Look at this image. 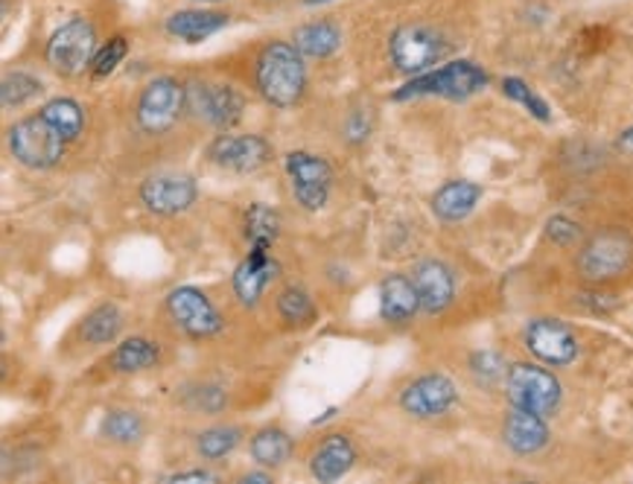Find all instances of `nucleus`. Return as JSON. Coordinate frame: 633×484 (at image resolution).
Wrapping results in <instances>:
<instances>
[{
	"mask_svg": "<svg viewBox=\"0 0 633 484\" xmlns=\"http://www.w3.org/2000/svg\"><path fill=\"white\" fill-rule=\"evenodd\" d=\"M389 51H392V62L397 65V70L421 76L441 62L447 44H444L441 35L429 30V26L406 24L392 35Z\"/></svg>",
	"mask_w": 633,
	"mask_h": 484,
	"instance_id": "1a4fd4ad",
	"label": "nucleus"
},
{
	"mask_svg": "<svg viewBox=\"0 0 633 484\" xmlns=\"http://www.w3.org/2000/svg\"><path fill=\"white\" fill-rule=\"evenodd\" d=\"M85 111L76 100L58 97L33 118L9 125V152L30 169H51L65 158V150L83 134Z\"/></svg>",
	"mask_w": 633,
	"mask_h": 484,
	"instance_id": "f257e3e1",
	"label": "nucleus"
},
{
	"mask_svg": "<svg viewBox=\"0 0 633 484\" xmlns=\"http://www.w3.org/2000/svg\"><path fill=\"white\" fill-rule=\"evenodd\" d=\"M42 94V82L30 74H9L3 79V88H0V100H3V109H18V106H24L33 97Z\"/></svg>",
	"mask_w": 633,
	"mask_h": 484,
	"instance_id": "7c9ffc66",
	"label": "nucleus"
},
{
	"mask_svg": "<svg viewBox=\"0 0 633 484\" xmlns=\"http://www.w3.org/2000/svg\"><path fill=\"white\" fill-rule=\"evenodd\" d=\"M242 482H272V476L269 473H245Z\"/></svg>",
	"mask_w": 633,
	"mask_h": 484,
	"instance_id": "e433bc0d",
	"label": "nucleus"
},
{
	"mask_svg": "<svg viewBox=\"0 0 633 484\" xmlns=\"http://www.w3.org/2000/svg\"><path fill=\"white\" fill-rule=\"evenodd\" d=\"M184 106H187V91L182 85L164 76L143 88L141 100H138V125L146 134L170 132L178 118H182Z\"/></svg>",
	"mask_w": 633,
	"mask_h": 484,
	"instance_id": "6e6552de",
	"label": "nucleus"
},
{
	"mask_svg": "<svg viewBox=\"0 0 633 484\" xmlns=\"http://www.w3.org/2000/svg\"><path fill=\"white\" fill-rule=\"evenodd\" d=\"M286 176L292 184V196L304 210H321L330 199L334 169L325 158L313 152H292L286 155Z\"/></svg>",
	"mask_w": 633,
	"mask_h": 484,
	"instance_id": "0eeeda50",
	"label": "nucleus"
},
{
	"mask_svg": "<svg viewBox=\"0 0 633 484\" xmlns=\"http://www.w3.org/2000/svg\"><path fill=\"white\" fill-rule=\"evenodd\" d=\"M421 309L415 280L406 275H389L380 286V316L385 324H408Z\"/></svg>",
	"mask_w": 633,
	"mask_h": 484,
	"instance_id": "6ab92c4d",
	"label": "nucleus"
},
{
	"mask_svg": "<svg viewBox=\"0 0 633 484\" xmlns=\"http://www.w3.org/2000/svg\"><path fill=\"white\" fill-rule=\"evenodd\" d=\"M102 438L111 443H134L143 438V420L134 411L117 409L102 418Z\"/></svg>",
	"mask_w": 633,
	"mask_h": 484,
	"instance_id": "c85d7f7f",
	"label": "nucleus"
},
{
	"mask_svg": "<svg viewBox=\"0 0 633 484\" xmlns=\"http://www.w3.org/2000/svg\"><path fill=\"white\" fill-rule=\"evenodd\" d=\"M277 316L284 318L290 327H304L316 318V304L304 289L290 286V289L277 295Z\"/></svg>",
	"mask_w": 633,
	"mask_h": 484,
	"instance_id": "cd10ccee",
	"label": "nucleus"
},
{
	"mask_svg": "<svg viewBox=\"0 0 633 484\" xmlns=\"http://www.w3.org/2000/svg\"><path fill=\"white\" fill-rule=\"evenodd\" d=\"M281 234V217L266 205H251L245 213V240L249 245H266L272 249V242Z\"/></svg>",
	"mask_w": 633,
	"mask_h": 484,
	"instance_id": "bb28decb",
	"label": "nucleus"
},
{
	"mask_svg": "<svg viewBox=\"0 0 633 484\" xmlns=\"http://www.w3.org/2000/svg\"><path fill=\"white\" fill-rule=\"evenodd\" d=\"M339 44H342V33L330 21H316V24L295 30V47L304 56H313V59H325V56L339 51Z\"/></svg>",
	"mask_w": 633,
	"mask_h": 484,
	"instance_id": "5701e85b",
	"label": "nucleus"
},
{
	"mask_svg": "<svg viewBox=\"0 0 633 484\" xmlns=\"http://www.w3.org/2000/svg\"><path fill=\"white\" fill-rule=\"evenodd\" d=\"M482 199V187L473 182H447L441 190L433 196V213L441 222H461L473 213V208Z\"/></svg>",
	"mask_w": 633,
	"mask_h": 484,
	"instance_id": "412c9836",
	"label": "nucleus"
},
{
	"mask_svg": "<svg viewBox=\"0 0 633 484\" xmlns=\"http://www.w3.org/2000/svg\"><path fill=\"white\" fill-rule=\"evenodd\" d=\"M237 443H240V429H233V426H217V429H208V432L199 435L196 450H199L201 459L219 461L231 455V452L237 450Z\"/></svg>",
	"mask_w": 633,
	"mask_h": 484,
	"instance_id": "c756f323",
	"label": "nucleus"
},
{
	"mask_svg": "<svg viewBox=\"0 0 633 484\" xmlns=\"http://www.w3.org/2000/svg\"><path fill=\"white\" fill-rule=\"evenodd\" d=\"M619 150L627 152V155H633V125L619 134Z\"/></svg>",
	"mask_w": 633,
	"mask_h": 484,
	"instance_id": "c9c22d12",
	"label": "nucleus"
},
{
	"mask_svg": "<svg viewBox=\"0 0 633 484\" xmlns=\"http://www.w3.org/2000/svg\"><path fill=\"white\" fill-rule=\"evenodd\" d=\"M417 286V295H421V309L429 312V316H438L444 309L452 304V295H456V277L444 263L438 260H424L417 263L415 275H412Z\"/></svg>",
	"mask_w": 633,
	"mask_h": 484,
	"instance_id": "f3484780",
	"label": "nucleus"
},
{
	"mask_svg": "<svg viewBox=\"0 0 633 484\" xmlns=\"http://www.w3.org/2000/svg\"><path fill=\"white\" fill-rule=\"evenodd\" d=\"M125 51H129V44H125V38H111L106 47H102L97 56H94V62H91V74L97 76V79H102V76H109V74H114V67L120 65V62L125 59Z\"/></svg>",
	"mask_w": 633,
	"mask_h": 484,
	"instance_id": "473e14b6",
	"label": "nucleus"
},
{
	"mask_svg": "<svg viewBox=\"0 0 633 484\" xmlns=\"http://www.w3.org/2000/svg\"><path fill=\"white\" fill-rule=\"evenodd\" d=\"M488 85V74L473 62H450L438 70H426L397 91V100L408 97H447V100H467Z\"/></svg>",
	"mask_w": 633,
	"mask_h": 484,
	"instance_id": "20e7f679",
	"label": "nucleus"
},
{
	"mask_svg": "<svg viewBox=\"0 0 633 484\" xmlns=\"http://www.w3.org/2000/svg\"><path fill=\"white\" fill-rule=\"evenodd\" d=\"M196 196H199V187L190 176H155L141 187L143 205L159 217L184 213L196 201Z\"/></svg>",
	"mask_w": 633,
	"mask_h": 484,
	"instance_id": "dca6fc26",
	"label": "nucleus"
},
{
	"mask_svg": "<svg viewBox=\"0 0 633 484\" xmlns=\"http://www.w3.org/2000/svg\"><path fill=\"white\" fill-rule=\"evenodd\" d=\"M187 106L196 118L208 120L217 129H231L242 118V97L228 85H193L187 91Z\"/></svg>",
	"mask_w": 633,
	"mask_h": 484,
	"instance_id": "4468645a",
	"label": "nucleus"
},
{
	"mask_svg": "<svg viewBox=\"0 0 633 484\" xmlns=\"http://www.w3.org/2000/svg\"><path fill=\"white\" fill-rule=\"evenodd\" d=\"M502 441L509 443V450H514L517 455H534L549 443V426L541 415L511 406V411L502 420Z\"/></svg>",
	"mask_w": 633,
	"mask_h": 484,
	"instance_id": "a211bd4d",
	"label": "nucleus"
},
{
	"mask_svg": "<svg viewBox=\"0 0 633 484\" xmlns=\"http://www.w3.org/2000/svg\"><path fill=\"white\" fill-rule=\"evenodd\" d=\"M94 51H97V35H94L91 21L74 18L53 33L51 44H47V62L56 74L76 76L91 65Z\"/></svg>",
	"mask_w": 633,
	"mask_h": 484,
	"instance_id": "423d86ee",
	"label": "nucleus"
},
{
	"mask_svg": "<svg viewBox=\"0 0 633 484\" xmlns=\"http://www.w3.org/2000/svg\"><path fill=\"white\" fill-rule=\"evenodd\" d=\"M170 482H217V476L208 473V470H187V473H175V476H170Z\"/></svg>",
	"mask_w": 633,
	"mask_h": 484,
	"instance_id": "f704fd0d",
	"label": "nucleus"
},
{
	"mask_svg": "<svg viewBox=\"0 0 633 484\" xmlns=\"http://www.w3.org/2000/svg\"><path fill=\"white\" fill-rule=\"evenodd\" d=\"M292 450H295V443L284 429H260L251 438V455L260 468H284L292 459Z\"/></svg>",
	"mask_w": 633,
	"mask_h": 484,
	"instance_id": "a878e982",
	"label": "nucleus"
},
{
	"mask_svg": "<svg viewBox=\"0 0 633 484\" xmlns=\"http://www.w3.org/2000/svg\"><path fill=\"white\" fill-rule=\"evenodd\" d=\"M525 348L534 360L549 367H567L578 360V339L558 318H534L525 327Z\"/></svg>",
	"mask_w": 633,
	"mask_h": 484,
	"instance_id": "9d476101",
	"label": "nucleus"
},
{
	"mask_svg": "<svg viewBox=\"0 0 633 484\" xmlns=\"http://www.w3.org/2000/svg\"><path fill=\"white\" fill-rule=\"evenodd\" d=\"M201 3H217V0H201Z\"/></svg>",
	"mask_w": 633,
	"mask_h": 484,
	"instance_id": "4c0bfd02",
	"label": "nucleus"
},
{
	"mask_svg": "<svg viewBox=\"0 0 633 484\" xmlns=\"http://www.w3.org/2000/svg\"><path fill=\"white\" fill-rule=\"evenodd\" d=\"M456 400H459V388L444 374L417 376L401 392L403 411L417 420L441 418L456 406Z\"/></svg>",
	"mask_w": 633,
	"mask_h": 484,
	"instance_id": "f8f14e48",
	"label": "nucleus"
},
{
	"mask_svg": "<svg viewBox=\"0 0 633 484\" xmlns=\"http://www.w3.org/2000/svg\"><path fill=\"white\" fill-rule=\"evenodd\" d=\"M357 461V450L353 443L345 438V435H330L316 452H313V461H309V470L318 482H339L342 476H348L350 468Z\"/></svg>",
	"mask_w": 633,
	"mask_h": 484,
	"instance_id": "aec40b11",
	"label": "nucleus"
},
{
	"mask_svg": "<svg viewBox=\"0 0 633 484\" xmlns=\"http://www.w3.org/2000/svg\"><path fill=\"white\" fill-rule=\"evenodd\" d=\"M258 88L269 106L292 109L307 88V70L298 56V47L284 42L266 44L258 59Z\"/></svg>",
	"mask_w": 633,
	"mask_h": 484,
	"instance_id": "f03ea898",
	"label": "nucleus"
},
{
	"mask_svg": "<svg viewBox=\"0 0 633 484\" xmlns=\"http://www.w3.org/2000/svg\"><path fill=\"white\" fill-rule=\"evenodd\" d=\"M581 234H583L581 226L567 217H552L549 222H546V237H549L555 245H564V249L576 245V242L581 240Z\"/></svg>",
	"mask_w": 633,
	"mask_h": 484,
	"instance_id": "72a5a7b5",
	"label": "nucleus"
},
{
	"mask_svg": "<svg viewBox=\"0 0 633 484\" xmlns=\"http://www.w3.org/2000/svg\"><path fill=\"white\" fill-rule=\"evenodd\" d=\"M120 330H123V316H120V309H117L114 304H100V307L91 309V312L83 318V324H79V336H83V342L88 344L114 342Z\"/></svg>",
	"mask_w": 633,
	"mask_h": 484,
	"instance_id": "393cba45",
	"label": "nucleus"
},
{
	"mask_svg": "<svg viewBox=\"0 0 633 484\" xmlns=\"http://www.w3.org/2000/svg\"><path fill=\"white\" fill-rule=\"evenodd\" d=\"M502 91H505V97H511L514 102H520V106H525V109L532 111L534 118L543 120V123H549L552 114H549V106L537 97V94L528 88V85L523 82V79H505L502 82Z\"/></svg>",
	"mask_w": 633,
	"mask_h": 484,
	"instance_id": "2f4dec72",
	"label": "nucleus"
},
{
	"mask_svg": "<svg viewBox=\"0 0 633 484\" xmlns=\"http://www.w3.org/2000/svg\"><path fill=\"white\" fill-rule=\"evenodd\" d=\"M208 158L231 173H254L269 164L272 146L260 134H219L217 141L210 143Z\"/></svg>",
	"mask_w": 633,
	"mask_h": 484,
	"instance_id": "ddd939ff",
	"label": "nucleus"
},
{
	"mask_svg": "<svg viewBox=\"0 0 633 484\" xmlns=\"http://www.w3.org/2000/svg\"><path fill=\"white\" fill-rule=\"evenodd\" d=\"M269 251L272 249H266V245H249V257L242 260L237 272H233V293H237L242 307H254L260 301V295L266 293V286L281 272L277 260H272Z\"/></svg>",
	"mask_w": 633,
	"mask_h": 484,
	"instance_id": "2eb2a0df",
	"label": "nucleus"
},
{
	"mask_svg": "<svg viewBox=\"0 0 633 484\" xmlns=\"http://www.w3.org/2000/svg\"><path fill=\"white\" fill-rule=\"evenodd\" d=\"M167 309L175 324L182 327L190 339H210V336L222 333V327H226L219 309L196 286H178V289H173L167 295Z\"/></svg>",
	"mask_w": 633,
	"mask_h": 484,
	"instance_id": "9b49d317",
	"label": "nucleus"
},
{
	"mask_svg": "<svg viewBox=\"0 0 633 484\" xmlns=\"http://www.w3.org/2000/svg\"><path fill=\"white\" fill-rule=\"evenodd\" d=\"M228 24V15L222 12H205V9H184V12H175L170 15L167 30L170 35L182 38L187 44L205 42L208 35L219 33L222 26Z\"/></svg>",
	"mask_w": 633,
	"mask_h": 484,
	"instance_id": "4be33fe9",
	"label": "nucleus"
},
{
	"mask_svg": "<svg viewBox=\"0 0 633 484\" xmlns=\"http://www.w3.org/2000/svg\"><path fill=\"white\" fill-rule=\"evenodd\" d=\"M633 260V240L622 228H608L590 237L578 254V272L592 284H604L613 277L625 275Z\"/></svg>",
	"mask_w": 633,
	"mask_h": 484,
	"instance_id": "39448f33",
	"label": "nucleus"
},
{
	"mask_svg": "<svg viewBox=\"0 0 633 484\" xmlns=\"http://www.w3.org/2000/svg\"><path fill=\"white\" fill-rule=\"evenodd\" d=\"M505 397L517 409L534 411L541 418H552L560 409L564 388L558 376L534 362H517L505 371Z\"/></svg>",
	"mask_w": 633,
	"mask_h": 484,
	"instance_id": "7ed1b4c3",
	"label": "nucleus"
},
{
	"mask_svg": "<svg viewBox=\"0 0 633 484\" xmlns=\"http://www.w3.org/2000/svg\"><path fill=\"white\" fill-rule=\"evenodd\" d=\"M159 344L150 342V339H125L123 344H117V351L111 353L109 365L114 367L117 374H138V371H146V367L159 365Z\"/></svg>",
	"mask_w": 633,
	"mask_h": 484,
	"instance_id": "b1692460",
	"label": "nucleus"
}]
</instances>
